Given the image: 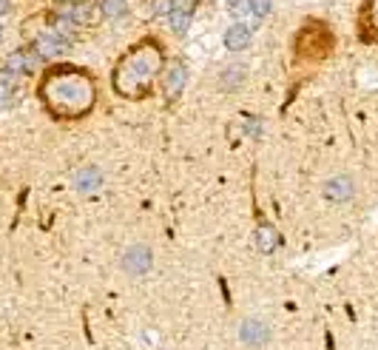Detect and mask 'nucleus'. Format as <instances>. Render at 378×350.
Masks as SVG:
<instances>
[{
	"label": "nucleus",
	"instance_id": "423d86ee",
	"mask_svg": "<svg viewBox=\"0 0 378 350\" xmlns=\"http://www.w3.org/2000/svg\"><path fill=\"white\" fill-rule=\"evenodd\" d=\"M353 191H356V185H353V180L350 177H333L327 185H324V194H327V200H333V202H344V200H350L353 197Z\"/></svg>",
	"mask_w": 378,
	"mask_h": 350
},
{
	"label": "nucleus",
	"instance_id": "6e6552de",
	"mask_svg": "<svg viewBox=\"0 0 378 350\" xmlns=\"http://www.w3.org/2000/svg\"><path fill=\"white\" fill-rule=\"evenodd\" d=\"M185 80H188L185 66H182V63H174V66L168 69V74H165V94H168V97H177V94L185 89Z\"/></svg>",
	"mask_w": 378,
	"mask_h": 350
},
{
	"label": "nucleus",
	"instance_id": "a211bd4d",
	"mask_svg": "<svg viewBox=\"0 0 378 350\" xmlns=\"http://www.w3.org/2000/svg\"><path fill=\"white\" fill-rule=\"evenodd\" d=\"M9 12V0H0V15H6Z\"/></svg>",
	"mask_w": 378,
	"mask_h": 350
},
{
	"label": "nucleus",
	"instance_id": "f257e3e1",
	"mask_svg": "<svg viewBox=\"0 0 378 350\" xmlns=\"http://www.w3.org/2000/svg\"><path fill=\"white\" fill-rule=\"evenodd\" d=\"M159 63H162V58H159L156 46H143L140 51H134V55L125 58L123 66L117 69V77H125V74H128V83H125L123 89H117V91H120L123 97H128V94H134V91H145V86L151 83V77H154V71L159 69Z\"/></svg>",
	"mask_w": 378,
	"mask_h": 350
},
{
	"label": "nucleus",
	"instance_id": "2eb2a0df",
	"mask_svg": "<svg viewBox=\"0 0 378 350\" xmlns=\"http://www.w3.org/2000/svg\"><path fill=\"white\" fill-rule=\"evenodd\" d=\"M251 12H253L256 17L270 15V0H251Z\"/></svg>",
	"mask_w": 378,
	"mask_h": 350
},
{
	"label": "nucleus",
	"instance_id": "6ab92c4d",
	"mask_svg": "<svg viewBox=\"0 0 378 350\" xmlns=\"http://www.w3.org/2000/svg\"><path fill=\"white\" fill-rule=\"evenodd\" d=\"M0 35H3V29H0Z\"/></svg>",
	"mask_w": 378,
	"mask_h": 350
},
{
	"label": "nucleus",
	"instance_id": "9b49d317",
	"mask_svg": "<svg viewBox=\"0 0 378 350\" xmlns=\"http://www.w3.org/2000/svg\"><path fill=\"white\" fill-rule=\"evenodd\" d=\"M256 242H259V248H262V251L267 254V251H273V248H276L279 236H276V231H273V228L262 225V228H259V234H256Z\"/></svg>",
	"mask_w": 378,
	"mask_h": 350
},
{
	"label": "nucleus",
	"instance_id": "39448f33",
	"mask_svg": "<svg viewBox=\"0 0 378 350\" xmlns=\"http://www.w3.org/2000/svg\"><path fill=\"white\" fill-rule=\"evenodd\" d=\"M171 29L177 35H185L188 26H191V17H194V0H174V9H171Z\"/></svg>",
	"mask_w": 378,
	"mask_h": 350
},
{
	"label": "nucleus",
	"instance_id": "20e7f679",
	"mask_svg": "<svg viewBox=\"0 0 378 350\" xmlns=\"http://www.w3.org/2000/svg\"><path fill=\"white\" fill-rule=\"evenodd\" d=\"M66 46H69V40H66L63 35H57V32L40 35V37L35 40V51H37L40 60H43V58H57V55H63Z\"/></svg>",
	"mask_w": 378,
	"mask_h": 350
},
{
	"label": "nucleus",
	"instance_id": "f8f14e48",
	"mask_svg": "<svg viewBox=\"0 0 378 350\" xmlns=\"http://www.w3.org/2000/svg\"><path fill=\"white\" fill-rule=\"evenodd\" d=\"M242 80H245V69H242V66H231V69L222 74V86H225V89H233L236 83H242Z\"/></svg>",
	"mask_w": 378,
	"mask_h": 350
},
{
	"label": "nucleus",
	"instance_id": "7ed1b4c3",
	"mask_svg": "<svg viewBox=\"0 0 378 350\" xmlns=\"http://www.w3.org/2000/svg\"><path fill=\"white\" fill-rule=\"evenodd\" d=\"M37 63H40V58H37L35 49H20V51H12L6 58L3 74H29L37 69Z\"/></svg>",
	"mask_w": 378,
	"mask_h": 350
},
{
	"label": "nucleus",
	"instance_id": "dca6fc26",
	"mask_svg": "<svg viewBox=\"0 0 378 350\" xmlns=\"http://www.w3.org/2000/svg\"><path fill=\"white\" fill-rule=\"evenodd\" d=\"M171 9H174V0H154L156 15H171Z\"/></svg>",
	"mask_w": 378,
	"mask_h": 350
},
{
	"label": "nucleus",
	"instance_id": "9d476101",
	"mask_svg": "<svg viewBox=\"0 0 378 350\" xmlns=\"http://www.w3.org/2000/svg\"><path fill=\"white\" fill-rule=\"evenodd\" d=\"M100 182H102V174H100V168H94V166L77 171V177H74L77 191H94V188H100Z\"/></svg>",
	"mask_w": 378,
	"mask_h": 350
},
{
	"label": "nucleus",
	"instance_id": "1a4fd4ad",
	"mask_svg": "<svg viewBox=\"0 0 378 350\" xmlns=\"http://www.w3.org/2000/svg\"><path fill=\"white\" fill-rule=\"evenodd\" d=\"M148 265H151V254H148V248L137 245V248H131V251H128V256H125V268H128L131 274H143Z\"/></svg>",
	"mask_w": 378,
	"mask_h": 350
},
{
	"label": "nucleus",
	"instance_id": "0eeeda50",
	"mask_svg": "<svg viewBox=\"0 0 378 350\" xmlns=\"http://www.w3.org/2000/svg\"><path fill=\"white\" fill-rule=\"evenodd\" d=\"M251 37H253V32H251L248 23H233L231 29L225 32V46H228L231 51H242V49H248Z\"/></svg>",
	"mask_w": 378,
	"mask_h": 350
},
{
	"label": "nucleus",
	"instance_id": "4468645a",
	"mask_svg": "<svg viewBox=\"0 0 378 350\" xmlns=\"http://www.w3.org/2000/svg\"><path fill=\"white\" fill-rule=\"evenodd\" d=\"M12 94H15V83H12V77L0 74V103H6Z\"/></svg>",
	"mask_w": 378,
	"mask_h": 350
},
{
	"label": "nucleus",
	"instance_id": "f3484780",
	"mask_svg": "<svg viewBox=\"0 0 378 350\" xmlns=\"http://www.w3.org/2000/svg\"><path fill=\"white\" fill-rule=\"evenodd\" d=\"M242 123H245V131L256 137V134H259V120L253 114H245V117H242Z\"/></svg>",
	"mask_w": 378,
	"mask_h": 350
},
{
	"label": "nucleus",
	"instance_id": "f03ea898",
	"mask_svg": "<svg viewBox=\"0 0 378 350\" xmlns=\"http://www.w3.org/2000/svg\"><path fill=\"white\" fill-rule=\"evenodd\" d=\"M102 15V0H77L69 9V20L74 26H100Z\"/></svg>",
	"mask_w": 378,
	"mask_h": 350
},
{
	"label": "nucleus",
	"instance_id": "ddd939ff",
	"mask_svg": "<svg viewBox=\"0 0 378 350\" xmlns=\"http://www.w3.org/2000/svg\"><path fill=\"white\" fill-rule=\"evenodd\" d=\"M102 12L108 17H120L125 12V0H102Z\"/></svg>",
	"mask_w": 378,
	"mask_h": 350
}]
</instances>
